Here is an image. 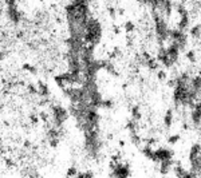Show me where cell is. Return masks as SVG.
Segmentation results:
<instances>
[{
    "instance_id": "3957f363",
    "label": "cell",
    "mask_w": 201,
    "mask_h": 178,
    "mask_svg": "<svg viewBox=\"0 0 201 178\" xmlns=\"http://www.w3.org/2000/svg\"><path fill=\"white\" fill-rule=\"evenodd\" d=\"M180 139H181V137L178 135V134H176V135L169 137V138H168V142H169L170 145H176L177 142H180Z\"/></svg>"
},
{
    "instance_id": "6da1fadb",
    "label": "cell",
    "mask_w": 201,
    "mask_h": 178,
    "mask_svg": "<svg viewBox=\"0 0 201 178\" xmlns=\"http://www.w3.org/2000/svg\"><path fill=\"white\" fill-rule=\"evenodd\" d=\"M172 123H173V113H172V110H168L165 117H164V125L166 127H170Z\"/></svg>"
},
{
    "instance_id": "5b68a950",
    "label": "cell",
    "mask_w": 201,
    "mask_h": 178,
    "mask_svg": "<svg viewBox=\"0 0 201 178\" xmlns=\"http://www.w3.org/2000/svg\"><path fill=\"white\" fill-rule=\"evenodd\" d=\"M199 75H200V76H201V71H200V74H199Z\"/></svg>"
},
{
    "instance_id": "277c9868",
    "label": "cell",
    "mask_w": 201,
    "mask_h": 178,
    "mask_svg": "<svg viewBox=\"0 0 201 178\" xmlns=\"http://www.w3.org/2000/svg\"><path fill=\"white\" fill-rule=\"evenodd\" d=\"M67 176H68V177H70V176H78V173H76L75 168H70V169H68V172H67Z\"/></svg>"
},
{
    "instance_id": "7a4b0ae2",
    "label": "cell",
    "mask_w": 201,
    "mask_h": 178,
    "mask_svg": "<svg viewBox=\"0 0 201 178\" xmlns=\"http://www.w3.org/2000/svg\"><path fill=\"white\" fill-rule=\"evenodd\" d=\"M131 117H133V119L138 121L141 118V113H140V107L138 106H134L133 110H131Z\"/></svg>"
}]
</instances>
